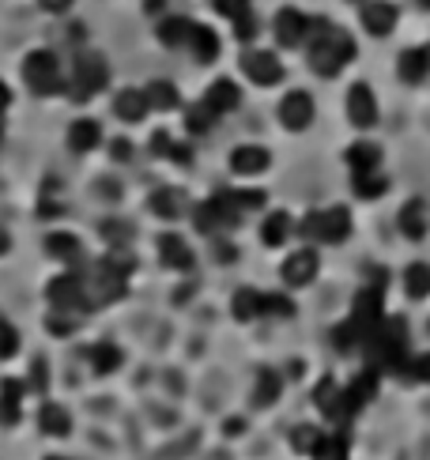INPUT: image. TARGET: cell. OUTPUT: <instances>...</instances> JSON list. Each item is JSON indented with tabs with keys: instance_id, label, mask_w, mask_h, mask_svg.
<instances>
[{
	"instance_id": "cell-1",
	"label": "cell",
	"mask_w": 430,
	"mask_h": 460,
	"mask_svg": "<svg viewBox=\"0 0 430 460\" xmlns=\"http://www.w3.org/2000/svg\"><path fill=\"white\" fill-rule=\"evenodd\" d=\"M306 45H310V69L325 79L355 61V38L347 35V30L332 27L329 20H310Z\"/></svg>"
},
{
	"instance_id": "cell-2",
	"label": "cell",
	"mask_w": 430,
	"mask_h": 460,
	"mask_svg": "<svg viewBox=\"0 0 430 460\" xmlns=\"http://www.w3.org/2000/svg\"><path fill=\"white\" fill-rule=\"evenodd\" d=\"M362 347H366V355H370L374 370H401L404 351H408V325L401 321V317H385Z\"/></svg>"
},
{
	"instance_id": "cell-3",
	"label": "cell",
	"mask_w": 430,
	"mask_h": 460,
	"mask_svg": "<svg viewBox=\"0 0 430 460\" xmlns=\"http://www.w3.org/2000/svg\"><path fill=\"white\" fill-rule=\"evenodd\" d=\"M23 79L27 87L38 94V99H50V94H69V79L61 76V61L53 50H35L23 57Z\"/></svg>"
},
{
	"instance_id": "cell-4",
	"label": "cell",
	"mask_w": 430,
	"mask_h": 460,
	"mask_svg": "<svg viewBox=\"0 0 430 460\" xmlns=\"http://www.w3.org/2000/svg\"><path fill=\"white\" fill-rule=\"evenodd\" d=\"M106 79H110V69H106V61L99 53H79L76 57V69L69 76V99L72 102H91L94 94H99L106 87Z\"/></svg>"
},
{
	"instance_id": "cell-5",
	"label": "cell",
	"mask_w": 430,
	"mask_h": 460,
	"mask_svg": "<svg viewBox=\"0 0 430 460\" xmlns=\"http://www.w3.org/2000/svg\"><path fill=\"white\" fill-rule=\"evenodd\" d=\"M298 234L313 238V242H325V246H340V242H347V234H352V215H347V208L310 212L298 223Z\"/></svg>"
},
{
	"instance_id": "cell-6",
	"label": "cell",
	"mask_w": 430,
	"mask_h": 460,
	"mask_svg": "<svg viewBox=\"0 0 430 460\" xmlns=\"http://www.w3.org/2000/svg\"><path fill=\"white\" fill-rule=\"evenodd\" d=\"M238 219H242V208H238L234 193H219L212 200H204L200 208L193 212V223L200 234H219V230H231Z\"/></svg>"
},
{
	"instance_id": "cell-7",
	"label": "cell",
	"mask_w": 430,
	"mask_h": 460,
	"mask_svg": "<svg viewBox=\"0 0 430 460\" xmlns=\"http://www.w3.org/2000/svg\"><path fill=\"white\" fill-rule=\"evenodd\" d=\"M45 295H50V303H53L57 310H72V313H87V310H91L87 287H84V279H79L76 272H65V276L50 279Z\"/></svg>"
},
{
	"instance_id": "cell-8",
	"label": "cell",
	"mask_w": 430,
	"mask_h": 460,
	"mask_svg": "<svg viewBox=\"0 0 430 460\" xmlns=\"http://www.w3.org/2000/svg\"><path fill=\"white\" fill-rule=\"evenodd\" d=\"M347 321H352V325L362 332V343L370 340L374 328L385 321V317H381V291H377V287H362L359 298H355V310H352V317H347Z\"/></svg>"
},
{
	"instance_id": "cell-9",
	"label": "cell",
	"mask_w": 430,
	"mask_h": 460,
	"mask_svg": "<svg viewBox=\"0 0 430 460\" xmlns=\"http://www.w3.org/2000/svg\"><path fill=\"white\" fill-rule=\"evenodd\" d=\"M242 72L253 79V84H261V87H272V84H280V79H283L280 57L268 53V50H246L242 53Z\"/></svg>"
},
{
	"instance_id": "cell-10",
	"label": "cell",
	"mask_w": 430,
	"mask_h": 460,
	"mask_svg": "<svg viewBox=\"0 0 430 460\" xmlns=\"http://www.w3.org/2000/svg\"><path fill=\"white\" fill-rule=\"evenodd\" d=\"M280 125L291 133H302L313 125V99L306 91H291L287 99L280 102Z\"/></svg>"
},
{
	"instance_id": "cell-11",
	"label": "cell",
	"mask_w": 430,
	"mask_h": 460,
	"mask_svg": "<svg viewBox=\"0 0 430 460\" xmlns=\"http://www.w3.org/2000/svg\"><path fill=\"white\" fill-rule=\"evenodd\" d=\"M347 117H352L355 129H370V125H377V99L366 84H355L352 91H347Z\"/></svg>"
},
{
	"instance_id": "cell-12",
	"label": "cell",
	"mask_w": 430,
	"mask_h": 460,
	"mask_svg": "<svg viewBox=\"0 0 430 460\" xmlns=\"http://www.w3.org/2000/svg\"><path fill=\"white\" fill-rule=\"evenodd\" d=\"M313 276H317V253L313 249H298L283 261V283L287 287H306V283H313Z\"/></svg>"
},
{
	"instance_id": "cell-13",
	"label": "cell",
	"mask_w": 430,
	"mask_h": 460,
	"mask_svg": "<svg viewBox=\"0 0 430 460\" xmlns=\"http://www.w3.org/2000/svg\"><path fill=\"white\" fill-rule=\"evenodd\" d=\"M23 396H27V382H20V377H4V382H0V426L20 423Z\"/></svg>"
},
{
	"instance_id": "cell-14",
	"label": "cell",
	"mask_w": 430,
	"mask_h": 460,
	"mask_svg": "<svg viewBox=\"0 0 430 460\" xmlns=\"http://www.w3.org/2000/svg\"><path fill=\"white\" fill-rule=\"evenodd\" d=\"M158 261H163L166 268H174V272H189L197 257H193V249H189L185 238L163 234V238H158Z\"/></svg>"
},
{
	"instance_id": "cell-15",
	"label": "cell",
	"mask_w": 430,
	"mask_h": 460,
	"mask_svg": "<svg viewBox=\"0 0 430 460\" xmlns=\"http://www.w3.org/2000/svg\"><path fill=\"white\" fill-rule=\"evenodd\" d=\"M306 30H310V20L298 8H283L276 15V42L280 45H302L306 42Z\"/></svg>"
},
{
	"instance_id": "cell-16",
	"label": "cell",
	"mask_w": 430,
	"mask_h": 460,
	"mask_svg": "<svg viewBox=\"0 0 430 460\" xmlns=\"http://www.w3.org/2000/svg\"><path fill=\"white\" fill-rule=\"evenodd\" d=\"M69 148L76 151V155H87V151H94L102 144V125L99 121H91V117H76L72 125H69Z\"/></svg>"
},
{
	"instance_id": "cell-17",
	"label": "cell",
	"mask_w": 430,
	"mask_h": 460,
	"mask_svg": "<svg viewBox=\"0 0 430 460\" xmlns=\"http://www.w3.org/2000/svg\"><path fill=\"white\" fill-rule=\"evenodd\" d=\"M268 163H272V155H268L264 148L257 144H242V148H234L231 151V170L234 174H242V178H253V174H264Z\"/></svg>"
},
{
	"instance_id": "cell-18",
	"label": "cell",
	"mask_w": 430,
	"mask_h": 460,
	"mask_svg": "<svg viewBox=\"0 0 430 460\" xmlns=\"http://www.w3.org/2000/svg\"><path fill=\"white\" fill-rule=\"evenodd\" d=\"M238 102H242V91H238L234 79H215V84L204 91V106L212 109V114H231V109H238Z\"/></svg>"
},
{
	"instance_id": "cell-19",
	"label": "cell",
	"mask_w": 430,
	"mask_h": 460,
	"mask_svg": "<svg viewBox=\"0 0 430 460\" xmlns=\"http://www.w3.org/2000/svg\"><path fill=\"white\" fill-rule=\"evenodd\" d=\"M426 227H430V212H426V200H408L401 208V230L404 238H411V242H423L426 238Z\"/></svg>"
},
{
	"instance_id": "cell-20",
	"label": "cell",
	"mask_w": 430,
	"mask_h": 460,
	"mask_svg": "<svg viewBox=\"0 0 430 460\" xmlns=\"http://www.w3.org/2000/svg\"><path fill=\"white\" fill-rule=\"evenodd\" d=\"M189 35H193V20H189V15H166V20H158V42H163L166 50H185Z\"/></svg>"
},
{
	"instance_id": "cell-21",
	"label": "cell",
	"mask_w": 430,
	"mask_h": 460,
	"mask_svg": "<svg viewBox=\"0 0 430 460\" xmlns=\"http://www.w3.org/2000/svg\"><path fill=\"white\" fill-rule=\"evenodd\" d=\"M362 27L370 30L374 38L393 35V27H396V8H393V4H385V0H374V4H366V8H362Z\"/></svg>"
},
{
	"instance_id": "cell-22",
	"label": "cell",
	"mask_w": 430,
	"mask_h": 460,
	"mask_svg": "<svg viewBox=\"0 0 430 460\" xmlns=\"http://www.w3.org/2000/svg\"><path fill=\"white\" fill-rule=\"evenodd\" d=\"M45 253L65 264H79V257H84V246H79V238L69 234V230H50V238H45Z\"/></svg>"
},
{
	"instance_id": "cell-23",
	"label": "cell",
	"mask_w": 430,
	"mask_h": 460,
	"mask_svg": "<svg viewBox=\"0 0 430 460\" xmlns=\"http://www.w3.org/2000/svg\"><path fill=\"white\" fill-rule=\"evenodd\" d=\"M148 208H151L158 219H178V215L185 212V193H182V189L163 185V189H155V193H151Z\"/></svg>"
},
{
	"instance_id": "cell-24",
	"label": "cell",
	"mask_w": 430,
	"mask_h": 460,
	"mask_svg": "<svg viewBox=\"0 0 430 460\" xmlns=\"http://www.w3.org/2000/svg\"><path fill=\"white\" fill-rule=\"evenodd\" d=\"M148 99H143V91H136V87H125V91H118V99H114V114L121 117V121H143V114H148Z\"/></svg>"
},
{
	"instance_id": "cell-25",
	"label": "cell",
	"mask_w": 430,
	"mask_h": 460,
	"mask_svg": "<svg viewBox=\"0 0 430 460\" xmlns=\"http://www.w3.org/2000/svg\"><path fill=\"white\" fill-rule=\"evenodd\" d=\"M185 50H193V57L208 65V61H215V57H219V35H215L212 27L193 23V35H189V45H185Z\"/></svg>"
},
{
	"instance_id": "cell-26",
	"label": "cell",
	"mask_w": 430,
	"mask_h": 460,
	"mask_svg": "<svg viewBox=\"0 0 430 460\" xmlns=\"http://www.w3.org/2000/svg\"><path fill=\"white\" fill-rule=\"evenodd\" d=\"M38 426H42V434H50V438H69L72 431V416L61 404H42L38 411Z\"/></svg>"
},
{
	"instance_id": "cell-27",
	"label": "cell",
	"mask_w": 430,
	"mask_h": 460,
	"mask_svg": "<svg viewBox=\"0 0 430 460\" xmlns=\"http://www.w3.org/2000/svg\"><path fill=\"white\" fill-rule=\"evenodd\" d=\"M87 362H91L94 374H114V370H121L125 355H121L118 343H94L91 351H87Z\"/></svg>"
},
{
	"instance_id": "cell-28",
	"label": "cell",
	"mask_w": 430,
	"mask_h": 460,
	"mask_svg": "<svg viewBox=\"0 0 430 460\" xmlns=\"http://www.w3.org/2000/svg\"><path fill=\"white\" fill-rule=\"evenodd\" d=\"M291 230H295L291 215H287V212H272V215H268L264 223H261V242L276 249V246H283L287 238H291Z\"/></svg>"
},
{
	"instance_id": "cell-29",
	"label": "cell",
	"mask_w": 430,
	"mask_h": 460,
	"mask_svg": "<svg viewBox=\"0 0 430 460\" xmlns=\"http://www.w3.org/2000/svg\"><path fill=\"white\" fill-rule=\"evenodd\" d=\"M143 99H148L151 109H174V106H178V87H174L170 79H148Z\"/></svg>"
},
{
	"instance_id": "cell-30",
	"label": "cell",
	"mask_w": 430,
	"mask_h": 460,
	"mask_svg": "<svg viewBox=\"0 0 430 460\" xmlns=\"http://www.w3.org/2000/svg\"><path fill=\"white\" fill-rule=\"evenodd\" d=\"M396 72H401V79H408V84H419V79H426V72H430V50H408L401 57V65H396Z\"/></svg>"
},
{
	"instance_id": "cell-31",
	"label": "cell",
	"mask_w": 430,
	"mask_h": 460,
	"mask_svg": "<svg viewBox=\"0 0 430 460\" xmlns=\"http://www.w3.org/2000/svg\"><path fill=\"white\" fill-rule=\"evenodd\" d=\"M377 163H381V148L377 144L347 148V166H352V174H370V170H377Z\"/></svg>"
},
{
	"instance_id": "cell-32",
	"label": "cell",
	"mask_w": 430,
	"mask_h": 460,
	"mask_svg": "<svg viewBox=\"0 0 430 460\" xmlns=\"http://www.w3.org/2000/svg\"><path fill=\"white\" fill-rule=\"evenodd\" d=\"M261 291H253V287H242L234 295V303H231V310H234V317L238 321H257L261 317Z\"/></svg>"
},
{
	"instance_id": "cell-33",
	"label": "cell",
	"mask_w": 430,
	"mask_h": 460,
	"mask_svg": "<svg viewBox=\"0 0 430 460\" xmlns=\"http://www.w3.org/2000/svg\"><path fill=\"white\" fill-rule=\"evenodd\" d=\"M102 268H110L114 276H121V279H129V272L136 268V257H133V249L129 246H110V253L99 261Z\"/></svg>"
},
{
	"instance_id": "cell-34",
	"label": "cell",
	"mask_w": 430,
	"mask_h": 460,
	"mask_svg": "<svg viewBox=\"0 0 430 460\" xmlns=\"http://www.w3.org/2000/svg\"><path fill=\"white\" fill-rule=\"evenodd\" d=\"M280 392H283L280 374H276V370H261V374H257V392H253V404H257V408L276 404V400H280Z\"/></svg>"
},
{
	"instance_id": "cell-35",
	"label": "cell",
	"mask_w": 430,
	"mask_h": 460,
	"mask_svg": "<svg viewBox=\"0 0 430 460\" xmlns=\"http://www.w3.org/2000/svg\"><path fill=\"white\" fill-rule=\"evenodd\" d=\"M347 392L355 396V404L362 408V404H370L374 396H377V370L370 367V370H362L359 377H352V385H347Z\"/></svg>"
},
{
	"instance_id": "cell-36",
	"label": "cell",
	"mask_w": 430,
	"mask_h": 460,
	"mask_svg": "<svg viewBox=\"0 0 430 460\" xmlns=\"http://www.w3.org/2000/svg\"><path fill=\"white\" fill-rule=\"evenodd\" d=\"M352 185H355V193L362 197V200H374V197H381L389 189V182L381 178L377 170H370V174H352Z\"/></svg>"
},
{
	"instance_id": "cell-37",
	"label": "cell",
	"mask_w": 430,
	"mask_h": 460,
	"mask_svg": "<svg viewBox=\"0 0 430 460\" xmlns=\"http://www.w3.org/2000/svg\"><path fill=\"white\" fill-rule=\"evenodd\" d=\"M404 287L411 298H426L430 295V264H411L404 272Z\"/></svg>"
},
{
	"instance_id": "cell-38",
	"label": "cell",
	"mask_w": 430,
	"mask_h": 460,
	"mask_svg": "<svg viewBox=\"0 0 430 460\" xmlns=\"http://www.w3.org/2000/svg\"><path fill=\"white\" fill-rule=\"evenodd\" d=\"M321 438H325V434L317 431V426H310V423H306V426H295V431H291V449H295V453H310V456H313V453H317V446H321Z\"/></svg>"
},
{
	"instance_id": "cell-39",
	"label": "cell",
	"mask_w": 430,
	"mask_h": 460,
	"mask_svg": "<svg viewBox=\"0 0 430 460\" xmlns=\"http://www.w3.org/2000/svg\"><path fill=\"white\" fill-rule=\"evenodd\" d=\"M313 460H347V438H344V434L321 438V446H317Z\"/></svg>"
},
{
	"instance_id": "cell-40",
	"label": "cell",
	"mask_w": 430,
	"mask_h": 460,
	"mask_svg": "<svg viewBox=\"0 0 430 460\" xmlns=\"http://www.w3.org/2000/svg\"><path fill=\"white\" fill-rule=\"evenodd\" d=\"M261 317H280V321H287V317H295V303L283 295H264L261 298Z\"/></svg>"
},
{
	"instance_id": "cell-41",
	"label": "cell",
	"mask_w": 430,
	"mask_h": 460,
	"mask_svg": "<svg viewBox=\"0 0 430 460\" xmlns=\"http://www.w3.org/2000/svg\"><path fill=\"white\" fill-rule=\"evenodd\" d=\"M212 121H215V114H212V109L204 106V102L185 109V129L193 133V136H197V133H208V129H212Z\"/></svg>"
},
{
	"instance_id": "cell-42",
	"label": "cell",
	"mask_w": 430,
	"mask_h": 460,
	"mask_svg": "<svg viewBox=\"0 0 430 460\" xmlns=\"http://www.w3.org/2000/svg\"><path fill=\"white\" fill-rule=\"evenodd\" d=\"M99 234L106 238L110 246H129L133 227H129V223H121V219H102V223H99Z\"/></svg>"
},
{
	"instance_id": "cell-43",
	"label": "cell",
	"mask_w": 430,
	"mask_h": 460,
	"mask_svg": "<svg viewBox=\"0 0 430 460\" xmlns=\"http://www.w3.org/2000/svg\"><path fill=\"white\" fill-rule=\"evenodd\" d=\"M76 317H79V313H72V310H57V313H50V321H45V328H50L53 336H72V332L79 328Z\"/></svg>"
},
{
	"instance_id": "cell-44",
	"label": "cell",
	"mask_w": 430,
	"mask_h": 460,
	"mask_svg": "<svg viewBox=\"0 0 430 460\" xmlns=\"http://www.w3.org/2000/svg\"><path fill=\"white\" fill-rule=\"evenodd\" d=\"M337 396H340V385H337V382H332V377H325V382H321V385H317V392H313V400H317V408H321V411H325V416H329V411H332V404H337Z\"/></svg>"
},
{
	"instance_id": "cell-45",
	"label": "cell",
	"mask_w": 430,
	"mask_h": 460,
	"mask_svg": "<svg viewBox=\"0 0 430 460\" xmlns=\"http://www.w3.org/2000/svg\"><path fill=\"white\" fill-rule=\"evenodd\" d=\"M15 351H20V332L0 317V359H12Z\"/></svg>"
},
{
	"instance_id": "cell-46",
	"label": "cell",
	"mask_w": 430,
	"mask_h": 460,
	"mask_svg": "<svg viewBox=\"0 0 430 460\" xmlns=\"http://www.w3.org/2000/svg\"><path fill=\"white\" fill-rule=\"evenodd\" d=\"M212 8L219 15H227V20H238V15L249 12V0H212Z\"/></svg>"
},
{
	"instance_id": "cell-47",
	"label": "cell",
	"mask_w": 430,
	"mask_h": 460,
	"mask_svg": "<svg viewBox=\"0 0 430 460\" xmlns=\"http://www.w3.org/2000/svg\"><path fill=\"white\" fill-rule=\"evenodd\" d=\"M234 35H238V38H242V42H249L253 35H257V15H253V12H246V15H238V20H234Z\"/></svg>"
},
{
	"instance_id": "cell-48",
	"label": "cell",
	"mask_w": 430,
	"mask_h": 460,
	"mask_svg": "<svg viewBox=\"0 0 430 460\" xmlns=\"http://www.w3.org/2000/svg\"><path fill=\"white\" fill-rule=\"evenodd\" d=\"M234 200H238V208H242V212H249V208H261L264 193H261V189H246V193H234Z\"/></svg>"
},
{
	"instance_id": "cell-49",
	"label": "cell",
	"mask_w": 430,
	"mask_h": 460,
	"mask_svg": "<svg viewBox=\"0 0 430 460\" xmlns=\"http://www.w3.org/2000/svg\"><path fill=\"white\" fill-rule=\"evenodd\" d=\"M170 144H174V140H170L166 133H155V136H151V155H166Z\"/></svg>"
},
{
	"instance_id": "cell-50",
	"label": "cell",
	"mask_w": 430,
	"mask_h": 460,
	"mask_svg": "<svg viewBox=\"0 0 430 460\" xmlns=\"http://www.w3.org/2000/svg\"><path fill=\"white\" fill-rule=\"evenodd\" d=\"M166 158H170V163H189V158H193V155H189V148L185 144H170V151H166Z\"/></svg>"
},
{
	"instance_id": "cell-51",
	"label": "cell",
	"mask_w": 430,
	"mask_h": 460,
	"mask_svg": "<svg viewBox=\"0 0 430 460\" xmlns=\"http://www.w3.org/2000/svg\"><path fill=\"white\" fill-rule=\"evenodd\" d=\"M411 374H416L419 382H426V385H430V355H423V359L416 362V367H411Z\"/></svg>"
},
{
	"instance_id": "cell-52",
	"label": "cell",
	"mask_w": 430,
	"mask_h": 460,
	"mask_svg": "<svg viewBox=\"0 0 430 460\" xmlns=\"http://www.w3.org/2000/svg\"><path fill=\"white\" fill-rule=\"evenodd\" d=\"M38 4H42L45 12H53V15H61V12H69V8H72V0H38Z\"/></svg>"
},
{
	"instance_id": "cell-53",
	"label": "cell",
	"mask_w": 430,
	"mask_h": 460,
	"mask_svg": "<svg viewBox=\"0 0 430 460\" xmlns=\"http://www.w3.org/2000/svg\"><path fill=\"white\" fill-rule=\"evenodd\" d=\"M8 106H12V91H8V84H4V79H0V114H4Z\"/></svg>"
},
{
	"instance_id": "cell-54",
	"label": "cell",
	"mask_w": 430,
	"mask_h": 460,
	"mask_svg": "<svg viewBox=\"0 0 430 460\" xmlns=\"http://www.w3.org/2000/svg\"><path fill=\"white\" fill-rule=\"evenodd\" d=\"M110 151H114V158H129V151H133V148H129V144H125V140H118V144H114V148H110Z\"/></svg>"
},
{
	"instance_id": "cell-55",
	"label": "cell",
	"mask_w": 430,
	"mask_h": 460,
	"mask_svg": "<svg viewBox=\"0 0 430 460\" xmlns=\"http://www.w3.org/2000/svg\"><path fill=\"white\" fill-rule=\"evenodd\" d=\"M8 249H12V238H8V230H4V227H0V257H4Z\"/></svg>"
},
{
	"instance_id": "cell-56",
	"label": "cell",
	"mask_w": 430,
	"mask_h": 460,
	"mask_svg": "<svg viewBox=\"0 0 430 460\" xmlns=\"http://www.w3.org/2000/svg\"><path fill=\"white\" fill-rule=\"evenodd\" d=\"M45 460H69V456H57V453H53V456H45Z\"/></svg>"
},
{
	"instance_id": "cell-57",
	"label": "cell",
	"mask_w": 430,
	"mask_h": 460,
	"mask_svg": "<svg viewBox=\"0 0 430 460\" xmlns=\"http://www.w3.org/2000/svg\"><path fill=\"white\" fill-rule=\"evenodd\" d=\"M419 4H423V8H430V0H419Z\"/></svg>"
}]
</instances>
